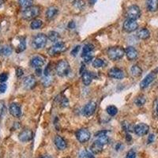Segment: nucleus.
I'll use <instances>...</instances> for the list:
<instances>
[{
    "label": "nucleus",
    "instance_id": "nucleus-34",
    "mask_svg": "<svg viewBox=\"0 0 158 158\" xmlns=\"http://www.w3.org/2000/svg\"><path fill=\"white\" fill-rule=\"evenodd\" d=\"M122 127L123 128L124 131H127V132H131V131H135V126H133L132 124L129 123L127 121H124L122 123Z\"/></svg>",
    "mask_w": 158,
    "mask_h": 158
},
{
    "label": "nucleus",
    "instance_id": "nucleus-15",
    "mask_svg": "<svg viewBox=\"0 0 158 158\" xmlns=\"http://www.w3.org/2000/svg\"><path fill=\"white\" fill-rule=\"evenodd\" d=\"M36 85V80L33 75H29L25 77L23 80V85L26 89H32Z\"/></svg>",
    "mask_w": 158,
    "mask_h": 158
},
{
    "label": "nucleus",
    "instance_id": "nucleus-8",
    "mask_svg": "<svg viewBox=\"0 0 158 158\" xmlns=\"http://www.w3.org/2000/svg\"><path fill=\"white\" fill-rule=\"evenodd\" d=\"M97 104L95 101H90L83 108V115L86 117H90L95 113Z\"/></svg>",
    "mask_w": 158,
    "mask_h": 158
},
{
    "label": "nucleus",
    "instance_id": "nucleus-45",
    "mask_svg": "<svg viewBox=\"0 0 158 158\" xmlns=\"http://www.w3.org/2000/svg\"><path fill=\"white\" fill-rule=\"evenodd\" d=\"M154 140H155V135H153V134L149 135V137H148V143L149 144L152 143V142H154Z\"/></svg>",
    "mask_w": 158,
    "mask_h": 158
},
{
    "label": "nucleus",
    "instance_id": "nucleus-7",
    "mask_svg": "<svg viewBox=\"0 0 158 158\" xmlns=\"http://www.w3.org/2000/svg\"><path fill=\"white\" fill-rule=\"evenodd\" d=\"M90 137H91L90 131L85 128L79 129L76 133V138L80 143L83 144L87 142L90 139Z\"/></svg>",
    "mask_w": 158,
    "mask_h": 158
},
{
    "label": "nucleus",
    "instance_id": "nucleus-40",
    "mask_svg": "<svg viewBox=\"0 0 158 158\" xmlns=\"http://www.w3.org/2000/svg\"><path fill=\"white\" fill-rule=\"evenodd\" d=\"M126 158H136V152L134 149H131L127 153Z\"/></svg>",
    "mask_w": 158,
    "mask_h": 158
},
{
    "label": "nucleus",
    "instance_id": "nucleus-54",
    "mask_svg": "<svg viewBox=\"0 0 158 158\" xmlns=\"http://www.w3.org/2000/svg\"><path fill=\"white\" fill-rule=\"evenodd\" d=\"M156 114H157L158 115V103L156 104Z\"/></svg>",
    "mask_w": 158,
    "mask_h": 158
},
{
    "label": "nucleus",
    "instance_id": "nucleus-25",
    "mask_svg": "<svg viewBox=\"0 0 158 158\" xmlns=\"http://www.w3.org/2000/svg\"><path fill=\"white\" fill-rule=\"evenodd\" d=\"M138 38L141 40H147L148 38L150 36V32L146 28H142V29H140L138 31Z\"/></svg>",
    "mask_w": 158,
    "mask_h": 158
},
{
    "label": "nucleus",
    "instance_id": "nucleus-11",
    "mask_svg": "<svg viewBox=\"0 0 158 158\" xmlns=\"http://www.w3.org/2000/svg\"><path fill=\"white\" fill-rule=\"evenodd\" d=\"M33 138V132L30 129H25L18 135V139L22 142H28Z\"/></svg>",
    "mask_w": 158,
    "mask_h": 158
},
{
    "label": "nucleus",
    "instance_id": "nucleus-14",
    "mask_svg": "<svg viewBox=\"0 0 158 158\" xmlns=\"http://www.w3.org/2000/svg\"><path fill=\"white\" fill-rule=\"evenodd\" d=\"M9 111L12 116L19 118L22 115V108L17 103H12L9 107Z\"/></svg>",
    "mask_w": 158,
    "mask_h": 158
},
{
    "label": "nucleus",
    "instance_id": "nucleus-30",
    "mask_svg": "<svg viewBox=\"0 0 158 158\" xmlns=\"http://www.w3.org/2000/svg\"><path fill=\"white\" fill-rule=\"evenodd\" d=\"M43 22L40 19H34L32 20V22L30 24V27L32 29H38L42 27Z\"/></svg>",
    "mask_w": 158,
    "mask_h": 158
},
{
    "label": "nucleus",
    "instance_id": "nucleus-52",
    "mask_svg": "<svg viewBox=\"0 0 158 158\" xmlns=\"http://www.w3.org/2000/svg\"><path fill=\"white\" fill-rule=\"evenodd\" d=\"M4 2H5V0H0V6H2L4 3Z\"/></svg>",
    "mask_w": 158,
    "mask_h": 158
},
{
    "label": "nucleus",
    "instance_id": "nucleus-48",
    "mask_svg": "<svg viewBox=\"0 0 158 158\" xmlns=\"http://www.w3.org/2000/svg\"><path fill=\"white\" fill-rule=\"evenodd\" d=\"M115 148L116 150H120V149H123V145L121 143H117L116 145H115Z\"/></svg>",
    "mask_w": 158,
    "mask_h": 158
},
{
    "label": "nucleus",
    "instance_id": "nucleus-42",
    "mask_svg": "<svg viewBox=\"0 0 158 158\" xmlns=\"http://www.w3.org/2000/svg\"><path fill=\"white\" fill-rule=\"evenodd\" d=\"M80 48H81V46H80V45H78V46H75V47L73 48V50L71 51V52H70L72 56H77V54L78 53L79 51H80Z\"/></svg>",
    "mask_w": 158,
    "mask_h": 158
},
{
    "label": "nucleus",
    "instance_id": "nucleus-3",
    "mask_svg": "<svg viewBox=\"0 0 158 158\" xmlns=\"http://www.w3.org/2000/svg\"><path fill=\"white\" fill-rule=\"evenodd\" d=\"M56 74L60 77H66L68 75L70 72V67L68 62L65 59L60 60L56 65Z\"/></svg>",
    "mask_w": 158,
    "mask_h": 158
},
{
    "label": "nucleus",
    "instance_id": "nucleus-6",
    "mask_svg": "<svg viewBox=\"0 0 158 158\" xmlns=\"http://www.w3.org/2000/svg\"><path fill=\"white\" fill-rule=\"evenodd\" d=\"M126 16L127 19L135 20L136 21L137 19L140 18L141 16V10L140 8L138 7L136 5H132L127 8L126 13Z\"/></svg>",
    "mask_w": 158,
    "mask_h": 158
},
{
    "label": "nucleus",
    "instance_id": "nucleus-23",
    "mask_svg": "<svg viewBox=\"0 0 158 158\" xmlns=\"http://www.w3.org/2000/svg\"><path fill=\"white\" fill-rule=\"evenodd\" d=\"M81 78H82V82L84 83L85 85H89L91 84L92 81H93V79L94 78V74L85 71L82 74Z\"/></svg>",
    "mask_w": 158,
    "mask_h": 158
},
{
    "label": "nucleus",
    "instance_id": "nucleus-41",
    "mask_svg": "<svg viewBox=\"0 0 158 158\" xmlns=\"http://www.w3.org/2000/svg\"><path fill=\"white\" fill-rule=\"evenodd\" d=\"M60 104H61V106L63 107V108H67V107L68 106L69 101L68 100H67V97H63V98H62Z\"/></svg>",
    "mask_w": 158,
    "mask_h": 158
},
{
    "label": "nucleus",
    "instance_id": "nucleus-29",
    "mask_svg": "<svg viewBox=\"0 0 158 158\" xmlns=\"http://www.w3.org/2000/svg\"><path fill=\"white\" fill-rule=\"evenodd\" d=\"M146 97L143 95H140V96H138V97H137L135 101V104H136L138 107L143 106L144 104H146Z\"/></svg>",
    "mask_w": 158,
    "mask_h": 158
},
{
    "label": "nucleus",
    "instance_id": "nucleus-21",
    "mask_svg": "<svg viewBox=\"0 0 158 158\" xmlns=\"http://www.w3.org/2000/svg\"><path fill=\"white\" fill-rule=\"evenodd\" d=\"M18 44L15 46V52L17 53H20L25 50L26 48V43H25V39L24 37H18Z\"/></svg>",
    "mask_w": 158,
    "mask_h": 158
},
{
    "label": "nucleus",
    "instance_id": "nucleus-33",
    "mask_svg": "<svg viewBox=\"0 0 158 158\" xmlns=\"http://www.w3.org/2000/svg\"><path fill=\"white\" fill-rule=\"evenodd\" d=\"M32 2H33V0H18L19 5L25 9L32 6Z\"/></svg>",
    "mask_w": 158,
    "mask_h": 158
},
{
    "label": "nucleus",
    "instance_id": "nucleus-17",
    "mask_svg": "<svg viewBox=\"0 0 158 158\" xmlns=\"http://www.w3.org/2000/svg\"><path fill=\"white\" fill-rule=\"evenodd\" d=\"M125 55H126L128 60H130V61H134V60H135L138 58V53L135 48L132 47V46H128L125 49Z\"/></svg>",
    "mask_w": 158,
    "mask_h": 158
},
{
    "label": "nucleus",
    "instance_id": "nucleus-47",
    "mask_svg": "<svg viewBox=\"0 0 158 158\" xmlns=\"http://www.w3.org/2000/svg\"><path fill=\"white\" fill-rule=\"evenodd\" d=\"M75 26H76V25H75V22H73V21H72V22H69V24H68L69 29H74V28H75Z\"/></svg>",
    "mask_w": 158,
    "mask_h": 158
},
{
    "label": "nucleus",
    "instance_id": "nucleus-19",
    "mask_svg": "<svg viewBox=\"0 0 158 158\" xmlns=\"http://www.w3.org/2000/svg\"><path fill=\"white\" fill-rule=\"evenodd\" d=\"M104 149V145L101 144L99 141H95L94 142V143L92 144L91 146H90V151H91L92 153L94 154H98V153H101V152Z\"/></svg>",
    "mask_w": 158,
    "mask_h": 158
},
{
    "label": "nucleus",
    "instance_id": "nucleus-31",
    "mask_svg": "<svg viewBox=\"0 0 158 158\" xmlns=\"http://www.w3.org/2000/svg\"><path fill=\"white\" fill-rule=\"evenodd\" d=\"M106 111L107 113L109 115H111V116H115L118 113V108L115 106H114V105H110V106L107 107Z\"/></svg>",
    "mask_w": 158,
    "mask_h": 158
},
{
    "label": "nucleus",
    "instance_id": "nucleus-9",
    "mask_svg": "<svg viewBox=\"0 0 158 158\" xmlns=\"http://www.w3.org/2000/svg\"><path fill=\"white\" fill-rule=\"evenodd\" d=\"M156 74H157V73H156V71H153V72H151V73H149L148 75H146V77H145V78L141 81L140 88L142 89H143L147 88L149 85H150L151 83L153 82L155 79H156Z\"/></svg>",
    "mask_w": 158,
    "mask_h": 158
},
{
    "label": "nucleus",
    "instance_id": "nucleus-39",
    "mask_svg": "<svg viewBox=\"0 0 158 158\" xmlns=\"http://www.w3.org/2000/svg\"><path fill=\"white\" fill-rule=\"evenodd\" d=\"M8 79V74L6 73V72H3L2 74H0V82L4 83L5 81H7Z\"/></svg>",
    "mask_w": 158,
    "mask_h": 158
},
{
    "label": "nucleus",
    "instance_id": "nucleus-37",
    "mask_svg": "<svg viewBox=\"0 0 158 158\" xmlns=\"http://www.w3.org/2000/svg\"><path fill=\"white\" fill-rule=\"evenodd\" d=\"M52 78L50 76H45L43 79H42V83L44 86H49L51 84H52Z\"/></svg>",
    "mask_w": 158,
    "mask_h": 158
},
{
    "label": "nucleus",
    "instance_id": "nucleus-5",
    "mask_svg": "<svg viewBox=\"0 0 158 158\" xmlns=\"http://www.w3.org/2000/svg\"><path fill=\"white\" fill-rule=\"evenodd\" d=\"M66 49H67V47H66L65 43L59 41L55 44L51 48H49V49L48 50V53L50 56H56L64 52Z\"/></svg>",
    "mask_w": 158,
    "mask_h": 158
},
{
    "label": "nucleus",
    "instance_id": "nucleus-26",
    "mask_svg": "<svg viewBox=\"0 0 158 158\" xmlns=\"http://www.w3.org/2000/svg\"><path fill=\"white\" fill-rule=\"evenodd\" d=\"M47 36L48 39L50 41L53 42V43L59 42V40H60V35H59V32H56V31H51V32H49Z\"/></svg>",
    "mask_w": 158,
    "mask_h": 158
},
{
    "label": "nucleus",
    "instance_id": "nucleus-51",
    "mask_svg": "<svg viewBox=\"0 0 158 158\" xmlns=\"http://www.w3.org/2000/svg\"><path fill=\"white\" fill-rule=\"evenodd\" d=\"M96 2H97V0H89V3L92 4V5L95 4Z\"/></svg>",
    "mask_w": 158,
    "mask_h": 158
},
{
    "label": "nucleus",
    "instance_id": "nucleus-2",
    "mask_svg": "<svg viewBox=\"0 0 158 158\" xmlns=\"http://www.w3.org/2000/svg\"><path fill=\"white\" fill-rule=\"evenodd\" d=\"M108 56L112 61H118L125 55V49L122 47H111L108 50Z\"/></svg>",
    "mask_w": 158,
    "mask_h": 158
},
{
    "label": "nucleus",
    "instance_id": "nucleus-28",
    "mask_svg": "<svg viewBox=\"0 0 158 158\" xmlns=\"http://www.w3.org/2000/svg\"><path fill=\"white\" fill-rule=\"evenodd\" d=\"M106 65V62L104 59H100V58H97L93 62V67L95 68H101V67H104Z\"/></svg>",
    "mask_w": 158,
    "mask_h": 158
},
{
    "label": "nucleus",
    "instance_id": "nucleus-13",
    "mask_svg": "<svg viewBox=\"0 0 158 158\" xmlns=\"http://www.w3.org/2000/svg\"><path fill=\"white\" fill-rule=\"evenodd\" d=\"M108 74L111 78L118 79V80L119 79H123L125 77V74H124L123 70L118 68V67H113V68L110 69L108 70Z\"/></svg>",
    "mask_w": 158,
    "mask_h": 158
},
{
    "label": "nucleus",
    "instance_id": "nucleus-49",
    "mask_svg": "<svg viewBox=\"0 0 158 158\" xmlns=\"http://www.w3.org/2000/svg\"><path fill=\"white\" fill-rule=\"evenodd\" d=\"M41 73H42L41 69H40V68H36V75L40 76V75H41Z\"/></svg>",
    "mask_w": 158,
    "mask_h": 158
},
{
    "label": "nucleus",
    "instance_id": "nucleus-20",
    "mask_svg": "<svg viewBox=\"0 0 158 158\" xmlns=\"http://www.w3.org/2000/svg\"><path fill=\"white\" fill-rule=\"evenodd\" d=\"M12 48L8 44L0 43V56H9L12 54Z\"/></svg>",
    "mask_w": 158,
    "mask_h": 158
},
{
    "label": "nucleus",
    "instance_id": "nucleus-32",
    "mask_svg": "<svg viewBox=\"0 0 158 158\" xmlns=\"http://www.w3.org/2000/svg\"><path fill=\"white\" fill-rule=\"evenodd\" d=\"M94 50V46L92 44H85L82 50V56L83 55H86L92 53V52Z\"/></svg>",
    "mask_w": 158,
    "mask_h": 158
},
{
    "label": "nucleus",
    "instance_id": "nucleus-38",
    "mask_svg": "<svg viewBox=\"0 0 158 158\" xmlns=\"http://www.w3.org/2000/svg\"><path fill=\"white\" fill-rule=\"evenodd\" d=\"M82 58H83V59H84V62H85V63H89V62L91 61L92 59H93L94 56H93L92 53H89V54L83 55Z\"/></svg>",
    "mask_w": 158,
    "mask_h": 158
},
{
    "label": "nucleus",
    "instance_id": "nucleus-44",
    "mask_svg": "<svg viewBox=\"0 0 158 158\" xmlns=\"http://www.w3.org/2000/svg\"><path fill=\"white\" fill-rule=\"evenodd\" d=\"M6 89H7V85L5 83H0V93L1 94H4L6 91Z\"/></svg>",
    "mask_w": 158,
    "mask_h": 158
},
{
    "label": "nucleus",
    "instance_id": "nucleus-46",
    "mask_svg": "<svg viewBox=\"0 0 158 158\" xmlns=\"http://www.w3.org/2000/svg\"><path fill=\"white\" fill-rule=\"evenodd\" d=\"M4 109H5V104H4V102L2 101H0V115L2 114Z\"/></svg>",
    "mask_w": 158,
    "mask_h": 158
},
{
    "label": "nucleus",
    "instance_id": "nucleus-53",
    "mask_svg": "<svg viewBox=\"0 0 158 158\" xmlns=\"http://www.w3.org/2000/svg\"><path fill=\"white\" fill-rule=\"evenodd\" d=\"M40 158H52L50 156H41V157Z\"/></svg>",
    "mask_w": 158,
    "mask_h": 158
},
{
    "label": "nucleus",
    "instance_id": "nucleus-4",
    "mask_svg": "<svg viewBox=\"0 0 158 158\" xmlns=\"http://www.w3.org/2000/svg\"><path fill=\"white\" fill-rule=\"evenodd\" d=\"M48 36L44 33H39L33 37L32 45L33 48L41 49L46 46L48 43Z\"/></svg>",
    "mask_w": 158,
    "mask_h": 158
},
{
    "label": "nucleus",
    "instance_id": "nucleus-1",
    "mask_svg": "<svg viewBox=\"0 0 158 158\" xmlns=\"http://www.w3.org/2000/svg\"><path fill=\"white\" fill-rule=\"evenodd\" d=\"M40 14V8L38 6H31L29 7L25 8L22 11V18L26 21L34 20Z\"/></svg>",
    "mask_w": 158,
    "mask_h": 158
},
{
    "label": "nucleus",
    "instance_id": "nucleus-27",
    "mask_svg": "<svg viewBox=\"0 0 158 158\" xmlns=\"http://www.w3.org/2000/svg\"><path fill=\"white\" fill-rule=\"evenodd\" d=\"M131 75L135 77H140L142 74V70L140 67H138V65H134L133 67L131 68Z\"/></svg>",
    "mask_w": 158,
    "mask_h": 158
},
{
    "label": "nucleus",
    "instance_id": "nucleus-55",
    "mask_svg": "<svg viewBox=\"0 0 158 158\" xmlns=\"http://www.w3.org/2000/svg\"><path fill=\"white\" fill-rule=\"evenodd\" d=\"M65 158H68V157H65Z\"/></svg>",
    "mask_w": 158,
    "mask_h": 158
},
{
    "label": "nucleus",
    "instance_id": "nucleus-16",
    "mask_svg": "<svg viewBox=\"0 0 158 158\" xmlns=\"http://www.w3.org/2000/svg\"><path fill=\"white\" fill-rule=\"evenodd\" d=\"M54 142L56 148H57L59 150H64V149H67V141L65 140L63 137L59 136V135H56V136L55 137Z\"/></svg>",
    "mask_w": 158,
    "mask_h": 158
},
{
    "label": "nucleus",
    "instance_id": "nucleus-50",
    "mask_svg": "<svg viewBox=\"0 0 158 158\" xmlns=\"http://www.w3.org/2000/svg\"><path fill=\"white\" fill-rule=\"evenodd\" d=\"M126 140L128 142H131V141L132 140V137L131 136V135H129V134H127V135H126Z\"/></svg>",
    "mask_w": 158,
    "mask_h": 158
},
{
    "label": "nucleus",
    "instance_id": "nucleus-24",
    "mask_svg": "<svg viewBox=\"0 0 158 158\" xmlns=\"http://www.w3.org/2000/svg\"><path fill=\"white\" fill-rule=\"evenodd\" d=\"M146 6L149 11L155 12L158 10V0H147Z\"/></svg>",
    "mask_w": 158,
    "mask_h": 158
},
{
    "label": "nucleus",
    "instance_id": "nucleus-18",
    "mask_svg": "<svg viewBox=\"0 0 158 158\" xmlns=\"http://www.w3.org/2000/svg\"><path fill=\"white\" fill-rule=\"evenodd\" d=\"M30 64L34 68H40L44 65V59L40 56H36L32 58L30 61Z\"/></svg>",
    "mask_w": 158,
    "mask_h": 158
},
{
    "label": "nucleus",
    "instance_id": "nucleus-35",
    "mask_svg": "<svg viewBox=\"0 0 158 158\" xmlns=\"http://www.w3.org/2000/svg\"><path fill=\"white\" fill-rule=\"evenodd\" d=\"M73 5L77 9L82 10L85 7V2L83 0H74V2H73Z\"/></svg>",
    "mask_w": 158,
    "mask_h": 158
},
{
    "label": "nucleus",
    "instance_id": "nucleus-36",
    "mask_svg": "<svg viewBox=\"0 0 158 158\" xmlns=\"http://www.w3.org/2000/svg\"><path fill=\"white\" fill-rule=\"evenodd\" d=\"M79 157L80 158H95L94 156L89 153V151L86 150H82L81 153H79Z\"/></svg>",
    "mask_w": 158,
    "mask_h": 158
},
{
    "label": "nucleus",
    "instance_id": "nucleus-12",
    "mask_svg": "<svg viewBox=\"0 0 158 158\" xmlns=\"http://www.w3.org/2000/svg\"><path fill=\"white\" fill-rule=\"evenodd\" d=\"M149 131V127L146 123H138L135 126V132L138 136H144L147 135Z\"/></svg>",
    "mask_w": 158,
    "mask_h": 158
},
{
    "label": "nucleus",
    "instance_id": "nucleus-10",
    "mask_svg": "<svg viewBox=\"0 0 158 158\" xmlns=\"http://www.w3.org/2000/svg\"><path fill=\"white\" fill-rule=\"evenodd\" d=\"M123 28L124 31H126L127 32H132L134 31L137 30V29L138 28V24L135 20L127 19L123 22Z\"/></svg>",
    "mask_w": 158,
    "mask_h": 158
},
{
    "label": "nucleus",
    "instance_id": "nucleus-22",
    "mask_svg": "<svg viewBox=\"0 0 158 158\" xmlns=\"http://www.w3.org/2000/svg\"><path fill=\"white\" fill-rule=\"evenodd\" d=\"M58 13H59V9L56 6H52L48 8L47 11H46V18L48 20L54 19L56 15H58Z\"/></svg>",
    "mask_w": 158,
    "mask_h": 158
},
{
    "label": "nucleus",
    "instance_id": "nucleus-43",
    "mask_svg": "<svg viewBox=\"0 0 158 158\" xmlns=\"http://www.w3.org/2000/svg\"><path fill=\"white\" fill-rule=\"evenodd\" d=\"M24 74V70H22L21 67H18V68L16 69V76L18 77H22Z\"/></svg>",
    "mask_w": 158,
    "mask_h": 158
}]
</instances>
